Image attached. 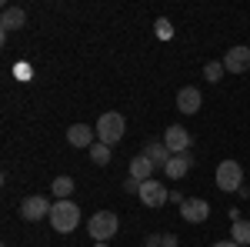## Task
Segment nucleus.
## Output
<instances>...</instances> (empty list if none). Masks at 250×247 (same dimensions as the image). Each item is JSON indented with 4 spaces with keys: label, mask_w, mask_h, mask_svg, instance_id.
<instances>
[{
    "label": "nucleus",
    "mask_w": 250,
    "mask_h": 247,
    "mask_svg": "<svg viewBox=\"0 0 250 247\" xmlns=\"http://www.w3.org/2000/svg\"><path fill=\"white\" fill-rule=\"evenodd\" d=\"M127 177H134V180H140V184H144V180H150V177H154V164H150L144 154H137L134 160H130V171H127Z\"/></svg>",
    "instance_id": "15"
},
{
    "label": "nucleus",
    "mask_w": 250,
    "mask_h": 247,
    "mask_svg": "<svg viewBox=\"0 0 250 247\" xmlns=\"http://www.w3.org/2000/svg\"><path fill=\"white\" fill-rule=\"evenodd\" d=\"M157 30H160V37H164V40L170 37V23H167V20H157Z\"/></svg>",
    "instance_id": "22"
},
{
    "label": "nucleus",
    "mask_w": 250,
    "mask_h": 247,
    "mask_svg": "<svg viewBox=\"0 0 250 247\" xmlns=\"http://www.w3.org/2000/svg\"><path fill=\"white\" fill-rule=\"evenodd\" d=\"M80 224V207L74 201H54V207H50V227L57 230V234H70V230H77Z\"/></svg>",
    "instance_id": "1"
},
{
    "label": "nucleus",
    "mask_w": 250,
    "mask_h": 247,
    "mask_svg": "<svg viewBox=\"0 0 250 247\" xmlns=\"http://www.w3.org/2000/svg\"><path fill=\"white\" fill-rule=\"evenodd\" d=\"M230 241H237L240 247H250V221H233L230 224Z\"/></svg>",
    "instance_id": "17"
},
{
    "label": "nucleus",
    "mask_w": 250,
    "mask_h": 247,
    "mask_svg": "<svg viewBox=\"0 0 250 247\" xmlns=\"http://www.w3.org/2000/svg\"><path fill=\"white\" fill-rule=\"evenodd\" d=\"M224 74H227V67H224V60H210V64L204 67V80H207V84H217V80H220Z\"/></svg>",
    "instance_id": "19"
},
{
    "label": "nucleus",
    "mask_w": 250,
    "mask_h": 247,
    "mask_svg": "<svg viewBox=\"0 0 250 247\" xmlns=\"http://www.w3.org/2000/svg\"><path fill=\"white\" fill-rule=\"evenodd\" d=\"M50 201L47 197H40V194H30V197H23V204H20V217L23 221H43V217H50Z\"/></svg>",
    "instance_id": "6"
},
{
    "label": "nucleus",
    "mask_w": 250,
    "mask_h": 247,
    "mask_svg": "<svg viewBox=\"0 0 250 247\" xmlns=\"http://www.w3.org/2000/svg\"><path fill=\"white\" fill-rule=\"evenodd\" d=\"M94 131H97V140H100V144L114 147L117 140H124V134H127V120L117 114V111H107V114H100Z\"/></svg>",
    "instance_id": "2"
},
{
    "label": "nucleus",
    "mask_w": 250,
    "mask_h": 247,
    "mask_svg": "<svg viewBox=\"0 0 250 247\" xmlns=\"http://www.w3.org/2000/svg\"><path fill=\"white\" fill-rule=\"evenodd\" d=\"M190 167H193V154L190 151H187V154H173L170 164L164 167V174H167L170 180H180V177H187V174H190Z\"/></svg>",
    "instance_id": "11"
},
{
    "label": "nucleus",
    "mask_w": 250,
    "mask_h": 247,
    "mask_svg": "<svg viewBox=\"0 0 250 247\" xmlns=\"http://www.w3.org/2000/svg\"><path fill=\"white\" fill-rule=\"evenodd\" d=\"M177 111L180 114H197L200 111V90L197 87H180L177 90Z\"/></svg>",
    "instance_id": "13"
},
{
    "label": "nucleus",
    "mask_w": 250,
    "mask_h": 247,
    "mask_svg": "<svg viewBox=\"0 0 250 247\" xmlns=\"http://www.w3.org/2000/svg\"><path fill=\"white\" fill-rule=\"evenodd\" d=\"M124 190H127V194H140V180L127 177V180H124Z\"/></svg>",
    "instance_id": "21"
},
{
    "label": "nucleus",
    "mask_w": 250,
    "mask_h": 247,
    "mask_svg": "<svg viewBox=\"0 0 250 247\" xmlns=\"http://www.w3.org/2000/svg\"><path fill=\"white\" fill-rule=\"evenodd\" d=\"M213 247H240V244H237V241H217Z\"/></svg>",
    "instance_id": "23"
},
{
    "label": "nucleus",
    "mask_w": 250,
    "mask_h": 247,
    "mask_svg": "<svg viewBox=\"0 0 250 247\" xmlns=\"http://www.w3.org/2000/svg\"><path fill=\"white\" fill-rule=\"evenodd\" d=\"M217 187L233 194V190L244 187V167L237 164V160H220L217 164Z\"/></svg>",
    "instance_id": "4"
},
{
    "label": "nucleus",
    "mask_w": 250,
    "mask_h": 247,
    "mask_svg": "<svg viewBox=\"0 0 250 247\" xmlns=\"http://www.w3.org/2000/svg\"><path fill=\"white\" fill-rule=\"evenodd\" d=\"M137 197H140L147 207H164V204L170 201V190L164 187L157 177H150V180H144V184H140V194H137Z\"/></svg>",
    "instance_id": "5"
},
{
    "label": "nucleus",
    "mask_w": 250,
    "mask_h": 247,
    "mask_svg": "<svg viewBox=\"0 0 250 247\" xmlns=\"http://www.w3.org/2000/svg\"><path fill=\"white\" fill-rule=\"evenodd\" d=\"M164 144H167L170 154H187L190 151V131L180 127V124H173V127H167V134H164Z\"/></svg>",
    "instance_id": "9"
},
{
    "label": "nucleus",
    "mask_w": 250,
    "mask_h": 247,
    "mask_svg": "<svg viewBox=\"0 0 250 247\" xmlns=\"http://www.w3.org/2000/svg\"><path fill=\"white\" fill-rule=\"evenodd\" d=\"M94 247H107V244H94Z\"/></svg>",
    "instance_id": "25"
},
{
    "label": "nucleus",
    "mask_w": 250,
    "mask_h": 247,
    "mask_svg": "<svg viewBox=\"0 0 250 247\" xmlns=\"http://www.w3.org/2000/svg\"><path fill=\"white\" fill-rule=\"evenodd\" d=\"M157 244L160 247H177V237H173V234H157Z\"/></svg>",
    "instance_id": "20"
},
{
    "label": "nucleus",
    "mask_w": 250,
    "mask_h": 247,
    "mask_svg": "<svg viewBox=\"0 0 250 247\" xmlns=\"http://www.w3.org/2000/svg\"><path fill=\"white\" fill-rule=\"evenodd\" d=\"M117 227H120V221H117L114 210H97V214H90V221H87V230H90V237H94L97 244H107L117 234Z\"/></svg>",
    "instance_id": "3"
},
{
    "label": "nucleus",
    "mask_w": 250,
    "mask_h": 247,
    "mask_svg": "<svg viewBox=\"0 0 250 247\" xmlns=\"http://www.w3.org/2000/svg\"><path fill=\"white\" fill-rule=\"evenodd\" d=\"M144 157H147V160L154 164V171H157V167L164 171V167L170 164V157H173V154L167 151V144H164V140H150V144L144 147Z\"/></svg>",
    "instance_id": "12"
},
{
    "label": "nucleus",
    "mask_w": 250,
    "mask_h": 247,
    "mask_svg": "<svg viewBox=\"0 0 250 247\" xmlns=\"http://www.w3.org/2000/svg\"><path fill=\"white\" fill-rule=\"evenodd\" d=\"M90 160H94L97 167H107V164H110V147H107V144H100V140H97L94 147H90Z\"/></svg>",
    "instance_id": "18"
},
{
    "label": "nucleus",
    "mask_w": 250,
    "mask_h": 247,
    "mask_svg": "<svg viewBox=\"0 0 250 247\" xmlns=\"http://www.w3.org/2000/svg\"><path fill=\"white\" fill-rule=\"evenodd\" d=\"M67 140H70V147H94L97 144V131L94 127H87V124H74L70 131H67Z\"/></svg>",
    "instance_id": "10"
},
{
    "label": "nucleus",
    "mask_w": 250,
    "mask_h": 247,
    "mask_svg": "<svg viewBox=\"0 0 250 247\" xmlns=\"http://www.w3.org/2000/svg\"><path fill=\"white\" fill-rule=\"evenodd\" d=\"M50 190H54V197H57V201H70V194H74V177L60 174L57 180L50 184Z\"/></svg>",
    "instance_id": "16"
},
{
    "label": "nucleus",
    "mask_w": 250,
    "mask_h": 247,
    "mask_svg": "<svg viewBox=\"0 0 250 247\" xmlns=\"http://www.w3.org/2000/svg\"><path fill=\"white\" fill-rule=\"evenodd\" d=\"M23 23H27V14H23L20 7H3V14H0V27H3V34L20 30Z\"/></svg>",
    "instance_id": "14"
},
{
    "label": "nucleus",
    "mask_w": 250,
    "mask_h": 247,
    "mask_svg": "<svg viewBox=\"0 0 250 247\" xmlns=\"http://www.w3.org/2000/svg\"><path fill=\"white\" fill-rule=\"evenodd\" d=\"M224 67H227V74H247L250 70V47H244V44L230 47L224 54Z\"/></svg>",
    "instance_id": "8"
},
{
    "label": "nucleus",
    "mask_w": 250,
    "mask_h": 247,
    "mask_svg": "<svg viewBox=\"0 0 250 247\" xmlns=\"http://www.w3.org/2000/svg\"><path fill=\"white\" fill-rule=\"evenodd\" d=\"M147 247H160V244H157V237H150V241H147Z\"/></svg>",
    "instance_id": "24"
},
{
    "label": "nucleus",
    "mask_w": 250,
    "mask_h": 247,
    "mask_svg": "<svg viewBox=\"0 0 250 247\" xmlns=\"http://www.w3.org/2000/svg\"><path fill=\"white\" fill-rule=\"evenodd\" d=\"M180 217H184L187 224H204V221L210 217V204H207L204 197H187V201L180 204Z\"/></svg>",
    "instance_id": "7"
}]
</instances>
